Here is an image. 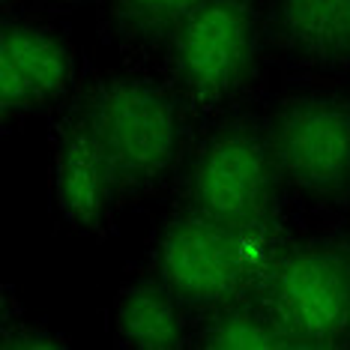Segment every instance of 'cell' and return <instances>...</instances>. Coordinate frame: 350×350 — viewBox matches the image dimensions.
I'll return each instance as SVG.
<instances>
[{
    "instance_id": "obj_1",
    "label": "cell",
    "mask_w": 350,
    "mask_h": 350,
    "mask_svg": "<svg viewBox=\"0 0 350 350\" xmlns=\"http://www.w3.org/2000/svg\"><path fill=\"white\" fill-rule=\"evenodd\" d=\"M78 126L108 165L114 186L153 183L174 162L180 141L177 108L144 78H105L87 93Z\"/></svg>"
},
{
    "instance_id": "obj_2",
    "label": "cell",
    "mask_w": 350,
    "mask_h": 350,
    "mask_svg": "<svg viewBox=\"0 0 350 350\" xmlns=\"http://www.w3.org/2000/svg\"><path fill=\"white\" fill-rule=\"evenodd\" d=\"M258 54L249 0H204L174 33V69L198 99H221L243 84Z\"/></svg>"
},
{
    "instance_id": "obj_3",
    "label": "cell",
    "mask_w": 350,
    "mask_h": 350,
    "mask_svg": "<svg viewBox=\"0 0 350 350\" xmlns=\"http://www.w3.org/2000/svg\"><path fill=\"white\" fill-rule=\"evenodd\" d=\"M269 297L299 345H332L350 326V264L323 245L288 249L273 264Z\"/></svg>"
},
{
    "instance_id": "obj_4",
    "label": "cell",
    "mask_w": 350,
    "mask_h": 350,
    "mask_svg": "<svg viewBox=\"0 0 350 350\" xmlns=\"http://www.w3.org/2000/svg\"><path fill=\"white\" fill-rule=\"evenodd\" d=\"M275 168L312 195H336L350 186V105L341 99H297L269 132Z\"/></svg>"
},
{
    "instance_id": "obj_5",
    "label": "cell",
    "mask_w": 350,
    "mask_h": 350,
    "mask_svg": "<svg viewBox=\"0 0 350 350\" xmlns=\"http://www.w3.org/2000/svg\"><path fill=\"white\" fill-rule=\"evenodd\" d=\"M273 153L249 129H225L206 141L189 177L201 216L240 230L264 213L273 189Z\"/></svg>"
},
{
    "instance_id": "obj_6",
    "label": "cell",
    "mask_w": 350,
    "mask_h": 350,
    "mask_svg": "<svg viewBox=\"0 0 350 350\" xmlns=\"http://www.w3.org/2000/svg\"><path fill=\"white\" fill-rule=\"evenodd\" d=\"M159 275L177 299L228 306L245 278V249L234 228L192 213L174 219L159 240Z\"/></svg>"
},
{
    "instance_id": "obj_7",
    "label": "cell",
    "mask_w": 350,
    "mask_h": 350,
    "mask_svg": "<svg viewBox=\"0 0 350 350\" xmlns=\"http://www.w3.org/2000/svg\"><path fill=\"white\" fill-rule=\"evenodd\" d=\"M72 81V51L49 27L10 21L0 30V105L3 114L39 108Z\"/></svg>"
},
{
    "instance_id": "obj_8",
    "label": "cell",
    "mask_w": 350,
    "mask_h": 350,
    "mask_svg": "<svg viewBox=\"0 0 350 350\" xmlns=\"http://www.w3.org/2000/svg\"><path fill=\"white\" fill-rule=\"evenodd\" d=\"M114 186L108 165L102 162L93 141L81 126L63 138L54 165V192L63 219L75 230H96L108 206V192Z\"/></svg>"
},
{
    "instance_id": "obj_9",
    "label": "cell",
    "mask_w": 350,
    "mask_h": 350,
    "mask_svg": "<svg viewBox=\"0 0 350 350\" xmlns=\"http://www.w3.org/2000/svg\"><path fill=\"white\" fill-rule=\"evenodd\" d=\"M282 42L317 63L350 60V0H275Z\"/></svg>"
},
{
    "instance_id": "obj_10",
    "label": "cell",
    "mask_w": 350,
    "mask_h": 350,
    "mask_svg": "<svg viewBox=\"0 0 350 350\" xmlns=\"http://www.w3.org/2000/svg\"><path fill=\"white\" fill-rule=\"evenodd\" d=\"M114 332L135 350H171L183 338L177 293L165 282H135L114 302Z\"/></svg>"
},
{
    "instance_id": "obj_11",
    "label": "cell",
    "mask_w": 350,
    "mask_h": 350,
    "mask_svg": "<svg viewBox=\"0 0 350 350\" xmlns=\"http://www.w3.org/2000/svg\"><path fill=\"white\" fill-rule=\"evenodd\" d=\"M204 347L213 350H252V347H293L297 336L282 323V317H269L258 308L230 306L213 314L201 336Z\"/></svg>"
},
{
    "instance_id": "obj_12",
    "label": "cell",
    "mask_w": 350,
    "mask_h": 350,
    "mask_svg": "<svg viewBox=\"0 0 350 350\" xmlns=\"http://www.w3.org/2000/svg\"><path fill=\"white\" fill-rule=\"evenodd\" d=\"M204 0H108V21L123 39L153 42L174 36Z\"/></svg>"
},
{
    "instance_id": "obj_13",
    "label": "cell",
    "mask_w": 350,
    "mask_h": 350,
    "mask_svg": "<svg viewBox=\"0 0 350 350\" xmlns=\"http://www.w3.org/2000/svg\"><path fill=\"white\" fill-rule=\"evenodd\" d=\"M45 329L39 326H21L18 336L15 338H6L3 345L6 347H15V350H51V347H66L57 336H42Z\"/></svg>"
},
{
    "instance_id": "obj_14",
    "label": "cell",
    "mask_w": 350,
    "mask_h": 350,
    "mask_svg": "<svg viewBox=\"0 0 350 350\" xmlns=\"http://www.w3.org/2000/svg\"><path fill=\"white\" fill-rule=\"evenodd\" d=\"M3 3H6V0H3Z\"/></svg>"
}]
</instances>
